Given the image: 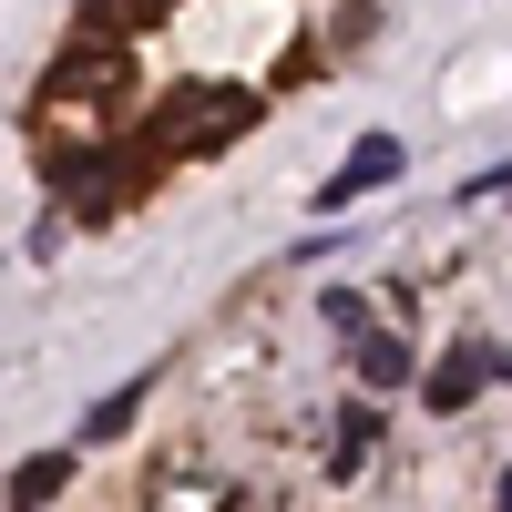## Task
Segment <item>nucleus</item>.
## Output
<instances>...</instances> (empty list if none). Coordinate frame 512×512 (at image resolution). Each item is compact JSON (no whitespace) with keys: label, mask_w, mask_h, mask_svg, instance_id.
<instances>
[{"label":"nucleus","mask_w":512,"mask_h":512,"mask_svg":"<svg viewBox=\"0 0 512 512\" xmlns=\"http://www.w3.org/2000/svg\"><path fill=\"white\" fill-rule=\"evenodd\" d=\"M256 123V93H216V82H195V93H175L154 113V154H205V144H226V134H246Z\"/></svg>","instance_id":"obj_1"},{"label":"nucleus","mask_w":512,"mask_h":512,"mask_svg":"<svg viewBox=\"0 0 512 512\" xmlns=\"http://www.w3.org/2000/svg\"><path fill=\"white\" fill-rule=\"evenodd\" d=\"M390 175H400V144H390V134H369V144H359V154H349V164H338V175H328V195H318V205H349V195H379Z\"/></svg>","instance_id":"obj_2"},{"label":"nucleus","mask_w":512,"mask_h":512,"mask_svg":"<svg viewBox=\"0 0 512 512\" xmlns=\"http://www.w3.org/2000/svg\"><path fill=\"white\" fill-rule=\"evenodd\" d=\"M502 369H512V359H502V349H482V338H472V349H451V359H441V379H431V410H461V400H472L482 379H502Z\"/></svg>","instance_id":"obj_3"},{"label":"nucleus","mask_w":512,"mask_h":512,"mask_svg":"<svg viewBox=\"0 0 512 512\" xmlns=\"http://www.w3.org/2000/svg\"><path fill=\"white\" fill-rule=\"evenodd\" d=\"M369 451H379V410H349V420H338V441H328V472L349 482V472H359Z\"/></svg>","instance_id":"obj_4"},{"label":"nucleus","mask_w":512,"mask_h":512,"mask_svg":"<svg viewBox=\"0 0 512 512\" xmlns=\"http://www.w3.org/2000/svg\"><path fill=\"white\" fill-rule=\"evenodd\" d=\"M144 390H154V379H123V390H113V400H93V420H82V441H113V431H123V420H134V410H144Z\"/></svg>","instance_id":"obj_5"},{"label":"nucleus","mask_w":512,"mask_h":512,"mask_svg":"<svg viewBox=\"0 0 512 512\" xmlns=\"http://www.w3.org/2000/svg\"><path fill=\"white\" fill-rule=\"evenodd\" d=\"M359 379H369V390H400V379H410V349H400V338H359Z\"/></svg>","instance_id":"obj_6"},{"label":"nucleus","mask_w":512,"mask_h":512,"mask_svg":"<svg viewBox=\"0 0 512 512\" xmlns=\"http://www.w3.org/2000/svg\"><path fill=\"white\" fill-rule=\"evenodd\" d=\"M62 482H72V461H62V451H41V461H21V482H11V492L41 502V492H62Z\"/></svg>","instance_id":"obj_7"},{"label":"nucleus","mask_w":512,"mask_h":512,"mask_svg":"<svg viewBox=\"0 0 512 512\" xmlns=\"http://www.w3.org/2000/svg\"><path fill=\"white\" fill-rule=\"evenodd\" d=\"M103 11H113V21H154L164 0H93V21H103Z\"/></svg>","instance_id":"obj_8"},{"label":"nucleus","mask_w":512,"mask_h":512,"mask_svg":"<svg viewBox=\"0 0 512 512\" xmlns=\"http://www.w3.org/2000/svg\"><path fill=\"white\" fill-rule=\"evenodd\" d=\"M502 502H512V472H502Z\"/></svg>","instance_id":"obj_9"}]
</instances>
